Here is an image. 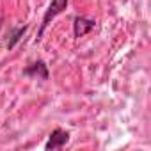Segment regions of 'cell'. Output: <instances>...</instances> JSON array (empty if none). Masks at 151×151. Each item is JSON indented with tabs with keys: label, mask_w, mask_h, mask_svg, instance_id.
I'll list each match as a JSON object with an SVG mask.
<instances>
[{
	"label": "cell",
	"mask_w": 151,
	"mask_h": 151,
	"mask_svg": "<svg viewBox=\"0 0 151 151\" xmlns=\"http://www.w3.org/2000/svg\"><path fill=\"white\" fill-rule=\"evenodd\" d=\"M96 29V22L91 20V18H86V16H77L73 20V36L75 37H84L87 36L91 30Z\"/></svg>",
	"instance_id": "3957f363"
},
{
	"label": "cell",
	"mask_w": 151,
	"mask_h": 151,
	"mask_svg": "<svg viewBox=\"0 0 151 151\" xmlns=\"http://www.w3.org/2000/svg\"><path fill=\"white\" fill-rule=\"evenodd\" d=\"M2 25H4V18H0V30H2Z\"/></svg>",
	"instance_id": "8992f818"
},
{
	"label": "cell",
	"mask_w": 151,
	"mask_h": 151,
	"mask_svg": "<svg viewBox=\"0 0 151 151\" xmlns=\"http://www.w3.org/2000/svg\"><path fill=\"white\" fill-rule=\"evenodd\" d=\"M66 7H68V0H52L50 6H48V9L45 11L43 22H41L39 32H37V39H41V37H43V34H45V30L48 29V25L52 23V20H53L55 16H59L60 13H64V11H66Z\"/></svg>",
	"instance_id": "6da1fadb"
},
{
	"label": "cell",
	"mask_w": 151,
	"mask_h": 151,
	"mask_svg": "<svg viewBox=\"0 0 151 151\" xmlns=\"http://www.w3.org/2000/svg\"><path fill=\"white\" fill-rule=\"evenodd\" d=\"M68 140H69V132H66V130H62V128H55V130L50 133V137H48V140H46V144H45V149H46V151L60 149V147H64V146L68 144Z\"/></svg>",
	"instance_id": "7a4b0ae2"
},
{
	"label": "cell",
	"mask_w": 151,
	"mask_h": 151,
	"mask_svg": "<svg viewBox=\"0 0 151 151\" xmlns=\"http://www.w3.org/2000/svg\"><path fill=\"white\" fill-rule=\"evenodd\" d=\"M27 25H23V27H16V29H13L11 30V36H9V39H7V43H6V46H7V50H13L18 43H20V39L25 36V32H27Z\"/></svg>",
	"instance_id": "5b68a950"
},
{
	"label": "cell",
	"mask_w": 151,
	"mask_h": 151,
	"mask_svg": "<svg viewBox=\"0 0 151 151\" xmlns=\"http://www.w3.org/2000/svg\"><path fill=\"white\" fill-rule=\"evenodd\" d=\"M23 75L25 77H30V78H37V80H48V77H50L48 66L45 64V60H36V62L29 64L23 69Z\"/></svg>",
	"instance_id": "277c9868"
}]
</instances>
